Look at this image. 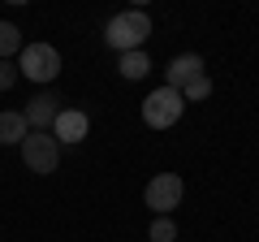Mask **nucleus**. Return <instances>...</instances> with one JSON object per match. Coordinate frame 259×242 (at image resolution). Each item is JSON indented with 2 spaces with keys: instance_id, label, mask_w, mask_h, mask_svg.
<instances>
[{
  "instance_id": "f257e3e1",
  "label": "nucleus",
  "mask_w": 259,
  "mask_h": 242,
  "mask_svg": "<svg viewBox=\"0 0 259 242\" xmlns=\"http://www.w3.org/2000/svg\"><path fill=\"white\" fill-rule=\"evenodd\" d=\"M147 35H151V18L143 9H125V13H112L104 39H108L112 52H139L147 44Z\"/></svg>"
},
{
  "instance_id": "f03ea898",
  "label": "nucleus",
  "mask_w": 259,
  "mask_h": 242,
  "mask_svg": "<svg viewBox=\"0 0 259 242\" xmlns=\"http://www.w3.org/2000/svg\"><path fill=\"white\" fill-rule=\"evenodd\" d=\"M18 74L30 78V83H39V87L56 83V74H61V52H56L52 44H44V39H39V44H22Z\"/></svg>"
},
{
  "instance_id": "7ed1b4c3",
  "label": "nucleus",
  "mask_w": 259,
  "mask_h": 242,
  "mask_svg": "<svg viewBox=\"0 0 259 242\" xmlns=\"http://www.w3.org/2000/svg\"><path fill=\"white\" fill-rule=\"evenodd\" d=\"M182 91H173V87H160V91H151L147 100H143V121H147L151 130H168V126H177L182 121Z\"/></svg>"
},
{
  "instance_id": "20e7f679",
  "label": "nucleus",
  "mask_w": 259,
  "mask_h": 242,
  "mask_svg": "<svg viewBox=\"0 0 259 242\" xmlns=\"http://www.w3.org/2000/svg\"><path fill=\"white\" fill-rule=\"evenodd\" d=\"M182 195H186V182L177 173H156L147 182V190H143V204L156 216H168L173 208H182Z\"/></svg>"
},
{
  "instance_id": "39448f33",
  "label": "nucleus",
  "mask_w": 259,
  "mask_h": 242,
  "mask_svg": "<svg viewBox=\"0 0 259 242\" xmlns=\"http://www.w3.org/2000/svg\"><path fill=\"white\" fill-rule=\"evenodd\" d=\"M22 160H26L30 173H56V165H61V143L52 134H44V130H30L22 139Z\"/></svg>"
},
{
  "instance_id": "423d86ee",
  "label": "nucleus",
  "mask_w": 259,
  "mask_h": 242,
  "mask_svg": "<svg viewBox=\"0 0 259 242\" xmlns=\"http://www.w3.org/2000/svg\"><path fill=\"white\" fill-rule=\"evenodd\" d=\"M87 134H91V117H87L82 108H61L56 112V121H52V139L56 143H82Z\"/></svg>"
},
{
  "instance_id": "0eeeda50",
  "label": "nucleus",
  "mask_w": 259,
  "mask_h": 242,
  "mask_svg": "<svg viewBox=\"0 0 259 242\" xmlns=\"http://www.w3.org/2000/svg\"><path fill=\"white\" fill-rule=\"evenodd\" d=\"M56 104H61V100H56V91H39L35 100H30L26 108H22L26 126H30V130H44V134H52V121H56V112H61Z\"/></svg>"
},
{
  "instance_id": "6e6552de",
  "label": "nucleus",
  "mask_w": 259,
  "mask_h": 242,
  "mask_svg": "<svg viewBox=\"0 0 259 242\" xmlns=\"http://www.w3.org/2000/svg\"><path fill=\"white\" fill-rule=\"evenodd\" d=\"M199 74H203V56H199V52H182V56H173V61H168V69H164L168 83H164V87L182 91V87H186V83H194Z\"/></svg>"
},
{
  "instance_id": "1a4fd4ad",
  "label": "nucleus",
  "mask_w": 259,
  "mask_h": 242,
  "mask_svg": "<svg viewBox=\"0 0 259 242\" xmlns=\"http://www.w3.org/2000/svg\"><path fill=\"white\" fill-rule=\"evenodd\" d=\"M117 69H121V78H125V83H139V78H147V74H151V56H147V48H139V52H121Z\"/></svg>"
},
{
  "instance_id": "9d476101",
  "label": "nucleus",
  "mask_w": 259,
  "mask_h": 242,
  "mask_svg": "<svg viewBox=\"0 0 259 242\" xmlns=\"http://www.w3.org/2000/svg\"><path fill=\"white\" fill-rule=\"evenodd\" d=\"M30 134V126H26V117L22 112H0V143L9 147V143H22Z\"/></svg>"
},
{
  "instance_id": "9b49d317",
  "label": "nucleus",
  "mask_w": 259,
  "mask_h": 242,
  "mask_svg": "<svg viewBox=\"0 0 259 242\" xmlns=\"http://www.w3.org/2000/svg\"><path fill=\"white\" fill-rule=\"evenodd\" d=\"M22 52V30L13 22H0V61H13Z\"/></svg>"
},
{
  "instance_id": "f8f14e48",
  "label": "nucleus",
  "mask_w": 259,
  "mask_h": 242,
  "mask_svg": "<svg viewBox=\"0 0 259 242\" xmlns=\"http://www.w3.org/2000/svg\"><path fill=\"white\" fill-rule=\"evenodd\" d=\"M173 238H177L173 216H156V221H151V229H147V242H173Z\"/></svg>"
},
{
  "instance_id": "ddd939ff",
  "label": "nucleus",
  "mask_w": 259,
  "mask_h": 242,
  "mask_svg": "<svg viewBox=\"0 0 259 242\" xmlns=\"http://www.w3.org/2000/svg\"><path fill=\"white\" fill-rule=\"evenodd\" d=\"M207 95H212V78H207V74H199L194 83L182 87V100H186V104H190V100H207Z\"/></svg>"
},
{
  "instance_id": "4468645a",
  "label": "nucleus",
  "mask_w": 259,
  "mask_h": 242,
  "mask_svg": "<svg viewBox=\"0 0 259 242\" xmlns=\"http://www.w3.org/2000/svg\"><path fill=\"white\" fill-rule=\"evenodd\" d=\"M18 78H22V74H18V65H13V61H0V91H9Z\"/></svg>"
}]
</instances>
